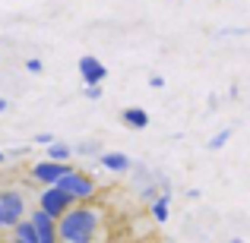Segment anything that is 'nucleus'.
Wrapping results in <instances>:
<instances>
[{
	"label": "nucleus",
	"instance_id": "nucleus-1",
	"mask_svg": "<svg viewBox=\"0 0 250 243\" xmlns=\"http://www.w3.org/2000/svg\"><path fill=\"white\" fill-rule=\"evenodd\" d=\"M57 243H104V208L89 202H73L54 221Z\"/></svg>",
	"mask_w": 250,
	"mask_h": 243
},
{
	"label": "nucleus",
	"instance_id": "nucleus-2",
	"mask_svg": "<svg viewBox=\"0 0 250 243\" xmlns=\"http://www.w3.org/2000/svg\"><path fill=\"white\" fill-rule=\"evenodd\" d=\"M57 187H61L63 193L73 196V202H92V199H95V193H98V183L92 180L85 170H76V168H70L67 174L57 180Z\"/></svg>",
	"mask_w": 250,
	"mask_h": 243
},
{
	"label": "nucleus",
	"instance_id": "nucleus-3",
	"mask_svg": "<svg viewBox=\"0 0 250 243\" xmlns=\"http://www.w3.org/2000/svg\"><path fill=\"white\" fill-rule=\"evenodd\" d=\"M73 206V196L70 193H63L61 187H57V183H51V187H44L42 189V196H38V208H42L44 215H51V218H61L63 212H67V208Z\"/></svg>",
	"mask_w": 250,
	"mask_h": 243
},
{
	"label": "nucleus",
	"instance_id": "nucleus-4",
	"mask_svg": "<svg viewBox=\"0 0 250 243\" xmlns=\"http://www.w3.org/2000/svg\"><path fill=\"white\" fill-rule=\"evenodd\" d=\"M0 212H3V227H13L25 215V193L22 189H0Z\"/></svg>",
	"mask_w": 250,
	"mask_h": 243
},
{
	"label": "nucleus",
	"instance_id": "nucleus-5",
	"mask_svg": "<svg viewBox=\"0 0 250 243\" xmlns=\"http://www.w3.org/2000/svg\"><path fill=\"white\" fill-rule=\"evenodd\" d=\"M73 168L70 161H51V158H44V161H38V164H32V170H29V177L35 183H42V187H51V183H57L67 170Z\"/></svg>",
	"mask_w": 250,
	"mask_h": 243
},
{
	"label": "nucleus",
	"instance_id": "nucleus-6",
	"mask_svg": "<svg viewBox=\"0 0 250 243\" xmlns=\"http://www.w3.org/2000/svg\"><path fill=\"white\" fill-rule=\"evenodd\" d=\"M80 73H83V82L85 85H98V82L108 79V67H104L98 57H92V54L80 57Z\"/></svg>",
	"mask_w": 250,
	"mask_h": 243
},
{
	"label": "nucleus",
	"instance_id": "nucleus-7",
	"mask_svg": "<svg viewBox=\"0 0 250 243\" xmlns=\"http://www.w3.org/2000/svg\"><path fill=\"white\" fill-rule=\"evenodd\" d=\"M32 224H35V234H38V243H57V227H54V218L44 215L42 208L32 212Z\"/></svg>",
	"mask_w": 250,
	"mask_h": 243
},
{
	"label": "nucleus",
	"instance_id": "nucleus-8",
	"mask_svg": "<svg viewBox=\"0 0 250 243\" xmlns=\"http://www.w3.org/2000/svg\"><path fill=\"white\" fill-rule=\"evenodd\" d=\"M98 164H102L104 170H111V174H127V170L133 168V161L124 152H98Z\"/></svg>",
	"mask_w": 250,
	"mask_h": 243
},
{
	"label": "nucleus",
	"instance_id": "nucleus-9",
	"mask_svg": "<svg viewBox=\"0 0 250 243\" xmlns=\"http://www.w3.org/2000/svg\"><path fill=\"white\" fill-rule=\"evenodd\" d=\"M121 123L130 130H146L149 127V114L143 108H124L121 111Z\"/></svg>",
	"mask_w": 250,
	"mask_h": 243
},
{
	"label": "nucleus",
	"instance_id": "nucleus-10",
	"mask_svg": "<svg viewBox=\"0 0 250 243\" xmlns=\"http://www.w3.org/2000/svg\"><path fill=\"white\" fill-rule=\"evenodd\" d=\"M168 208H171V193H168V189H162V193L152 199L149 212H152V218L159 221V224H165V221H168Z\"/></svg>",
	"mask_w": 250,
	"mask_h": 243
},
{
	"label": "nucleus",
	"instance_id": "nucleus-11",
	"mask_svg": "<svg viewBox=\"0 0 250 243\" xmlns=\"http://www.w3.org/2000/svg\"><path fill=\"white\" fill-rule=\"evenodd\" d=\"M48 158L51 161H70V158H73V149H70L67 146V142H51V146H48Z\"/></svg>",
	"mask_w": 250,
	"mask_h": 243
},
{
	"label": "nucleus",
	"instance_id": "nucleus-12",
	"mask_svg": "<svg viewBox=\"0 0 250 243\" xmlns=\"http://www.w3.org/2000/svg\"><path fill=\"white\" fill-rule=\"evenodd\" d=\"M231 133H234V130H231V127H225V130H222V133H215V136H212V139H209V152H219V149H222V146H225V142H228V139H231Z\"/></svg>",
	"mask_w": 250,
	"mask_h": 243
},
{
	"label": "nucleus",
	"instance_id": "nucleus-13",
	"mask_svg": "<svg viewBox=\"0 0 250 243\" xmlns=\"http://www.w3.org/2000/svg\"><path fill=\"white\" fill-rule=\"evenodd\" d=\"M70 149H73V155H98L102 142H83V146H70Z\"/></svg>",
	"mask_w": 250,
	"mask_h": 243
},
{
	"label": "nucleus",
	"instance_id": "nucleus-14",
	"mask_svg": "<svg viewBox=\"0 0 250 243\" xmlns=\"http://www.w3.org/2000/svg\"><path fill=\"white\" fill-rule=\"evenodd\" d=\"M85 98H89V101H98V98H104L102 82H98V85H85Z\"/></svg>",
	"mask_w": 250,
	"mask_h": 243
},
{
	"label": "nucleus",
	"instance_id": "nucleus-15",
	"mask_svg": "<svg viewBox=\"0 0 250 243\" xmlns=\"http://www.w3.org/2000/svg\"><path fill=\"white\" fill-rule=\"evenodd\" d=\"M25 70H29V73H44V63L42 60H38V57H29V60H25Z\"/></svg>",
	"mask_w": 250,
	"mask_h": 243
},
{
	"label": "nucleus",
	"instance_id": "nucleus-16",
	"mask_svg": "<svg viewBox=\"0 0 250 243\" xmlns=\"http://www.w3.org/2000/svg\"><path fill=\"white\" fill-rule=\"evenodd\" d=\"M32 142H35V146H51L54 136H51V133H35V139H32Z\"/></svg>",
	"mask_w": 250,
	"mask_h": 243
},
{
	"label": "nucleus",
	"instance_id": "nucleus-17",
	"mask_svg": "<svg viewBox=\"0 0 250 243\" xmlns=\"http://www.w3.org/2000/svg\"><path fill=\"white\" fill-rule=\"evenodd\" d=\"M149 85H152V89H162V85H165V76H159V73L149 76Z\"/></svg>",
	"mask_w": 250,
	"mask_h": 243
},
{
	"label": "nucleus",
	"instance_id": "nucleus-18",
	"mask_svg": "<svg viewBox=\"0 0 250 243\" xmlns=\"http://www.w3.org/2000/svg\"><path fill=\"white\" fill-rule=\"evenodd\" d=\"M6 108H10V101H6V98H0V114H3Z\"/></svg>",
	"mask_w": 250,
	"mask_h": 243
},
{
	"label": "nucleus",
	"instance_id": "nucleus-19",
	"mask_svg": "<svg viewBox=\"0 0 250 243\" xmlns=\"http://www.w3.org/2000/svg\"><path fill=\"white\" fill-rule=\"evenodd\" d=\"M13 243H35V240H22V237H13Z\"/></svg>",
	"mask_w": 250,
	"mask_h": 243
},
{
	"label": "nucleus",
	"instance_id": "nucleus-20",
	"mask_svg": "<svg viewBox=\"0 0 250 243\" xmlns=\"http://www.w3.org/2000/svg\"><path fill=\"white\" fill-rule=\"evenodd\" d=\"M6 161V152H0V164H3Z\"/></svg>",
	"mask_w": 250,
	"mask_h": 243
},
{
	"label": "nucleus",
	"instance_id": "nucleus-21",
	"mask_svg": "<svg viewBox=\"0 0 250 243\" xmlns=\"http://www.w3.org/2000/svg\"><path fill=\"white\" fill-rule=\"evenodd\" d=\"M228 243H244V240H241V237H234V240H228Z\"/></svg>",
	"mask_w": 250,
	"mask_h": 243
},
{
	"label": "nucleus",
	"instance_id": "nucleus-22",
	"mask_svg": "<svg viewBox=\"0 0 250 243\" xmlns=\"http://www.w3.org/2000/svg\"><path fill=\"white\" fill-rule=\"evenodd\" d=\"M0 231H3V212H0Z\"/></svg>",
	"mask_w": 250,
	"mask_h": 243
}]
</instances>
